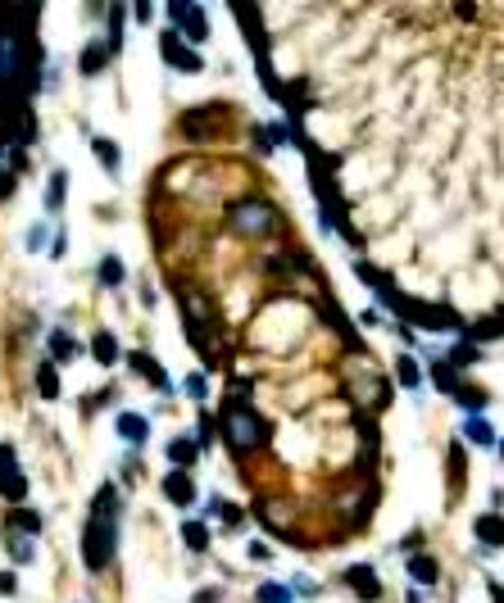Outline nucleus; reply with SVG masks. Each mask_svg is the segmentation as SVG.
Returning a JSON list of instances; mask_svg holds the SVG:
<instances>
[{"instance_id": "21", "label": "nucleus", "mask_w": 504, "mask_h": 603, "mask_svg": "<svg viewBox=\"0 0 504 603\" xmlns=\"http://www.w3.org/2000/svg\"><path fill=\"white\" fill-rule=\"evenodd\" d=\"M36 390H41V399H59V377H55V359H46L36 367Z\"/></svg>"}, {"instance_id": "15", "label": "nucleus", "mask_w": 504, "mask_h": 603, "mask_svg": "<svg viewBox=\"0 0 504 603\" xmlns=\"http://www.w3.org/2000/svg\"><path fill=\"white\" fill-rule=\"evenodd\" d=\"M91 359L101 363V367H109V363H118L123 359V350H118V340L109 336V331H101V336L91 340Z\"/></svg>"}, {"instance_id": "25", "label": "nucleus", "mask_w": 504, "mask_h": 603, "mask_svg": "<svg viewBox=\"0 0 504 603\" xmlns=\"http://www.w3.org/2000/svg\"><path fill=\"white\" fill-rule=\"evenodd\" d=\"M254 599H259V603H291L296 594H291V585H277V581H268V585H259V589H254Z\"/></svg>"}, {"instance_id": "2", "label": "nucleus", "mask_w": 504, "mask_h": 603, "mask_svg": "<svg viewBox=\"0 0 504 603\" xmlns=\"http://www.w3.org/2000/svg\"><path fill=\"white\" fill-rule=\"evenodd\" d=\"M223 436H227V445L237 453H250V449H259L268 440V426H264V417L250 413L245 404H227L223 409Z\"/></svg>"}, {"instance_id": "27", "label": "nucleus", "mask_w": 504, "mask_h": 603, "mask_svg": "<svg viewBox=\"0 0 504 603\" xmlns=\"http://www.w3.org/2000/svg\"><path fill=\"white\" fill-rule=\"evenodd\" d=\"M432 381H436L441 390H450V395H459V372H454L450 363H436L432 367Z\"/></svg>"}, {"instance_id": "23", "label": "nucleus", "mask_w": 504, "mask_h": 603, "mask_svg": "<svg viewBox=\"0 0 504 603\" xmlns=\"http://www.w3.org/2000/svg\"><path fill=\"white\" fill-rule=\"evenodd\" d=\"M9 522H14L23 535H32V540L41 535V513H36V508H14V513H9Z\"/></svg>"}, {"instance_id": "34", "label": "nucleus", "mask_w": 504, "mask_h": 603, "mask_svg": "<svg viewBox=\"0 0 504 603\" xmlns=\"http://www.w3.org/2000/svg\"><path fill=\"white\" fill-rule=\"evenodd\" d=\"M150 14H155V5H145V0H141L137 9H132V19H137V23H150Z\"/></svg>"}, {"instance_id": "6", "label": "nucleus", "mask_w": 504, "mask_h": 603, "mask_svg": "<svg viewBox=\"0 0 504 603\" xmlns=\"http://www.w3.org/2000/svg\"><path fill=\"white\" fill-rule=\"evenodd\" d=\"M128 367H132V372H141V377L159 390V395H173V381H168V372L150 359V354H141V350H137V354H128Z\"/></svg>"}, {"instance_id": "22", "label": "nucleus", "mask_w": 504, "mask_h": 603, "mask_svg": "<svg viewBox=\"0 0 504 603\" xmlns=\"http://www.w3.org/2000/svg\"><path fill=\"white\" fill-rule=\"evenodd\" d=\"M182 540H187V549H195V553H205L209 549V526L205 522H182Z\"/></svg>"}, {"instance_id": "26", "label": "nucleus", "mask_w": 504, "mask_h": 603, "mask_svg": "<svg viewBox=\"0 0 504 603\" xmlns=\"http://www.w3.org/2000/svg\"><path fill=\"white\" fill-rule=\"evenodd\" d=\"M46 241H51V223H32V227H28V236H23L28 254H41V250H46Z\"/></svg>"}, {"instance_id": "1", "label": "nucleus", "mask_w": 504, "mask_h": 603, "mask_svg": "<svg viewBox=\"0 0 504 603\" xmlns=\"http://www.w3.org/2000/svg\"><path fill=\"white\" fill-rule=\"evenodd\" d=\"M118 490L105 486L101 495L91 503V522H87V540H82V549H87V567H105L109 558H114V545H118Z\"/></svg>"}, {"instance_id": "8", "label": "nucleus", "mask_w": 504, "mask_h": 603, "mask_svg": "<svg viewBox=\"0 0 504 603\" xmlns=\"http://www.w3.org/2000/svg\"><path fill=\"white\" fill-rule=\"evenodd\" d=\"M114 431L128 440V445H145V440H150V417H141V413H118Z\"/></svg>"}, {"instance_id": "7", "label": "nucleus", "mask_w": 504, "mask_h": 603, "mask_svg": "<svg viewBox=\"0 0 504 603\" xmlns=\"http://www.w3.org/2000/svg\"><path fill=\"white\" fill-rule=\"evenodd\" d=\"M164 499H168V503H178V508H191V503H195V486H191V476L173 467V472L164 476Z\"/></svg>"}, {"instance_id": "18", "label": "nucleus", "mask_w": 504, "mask_h": 603, "mask_svg": "<svg viewBox=\"0 0 504 603\" xmlns=\"http://www.w3.org/2000/svg\"><path fill=\"white\" fill-rule=\"evenodd\" d=\"M105 64H109V46H105V41H91L78 68H82V78H96V73H101Z\"/></svg>"}, {"instance_id": "13", "label": "nucleus", "mask_w": 504, "mask_h": 603, "mask_svg": "<svg viewBox=\"0 0 504 603\" xmlns=\"http://www.w3.org/2000/svg\"><path fill=\"white\" fill-rule=\"evenodd\" d=\"M404 567H409V576H413L418 585H436V576H441L436 558H427V553H413V558L404 562Z\"/></svg>"}, {"instance_id": "32", "label": "nucleus", "mask_w": 504, "mask_h": 603, "mask_svg": "<svg viewBox=\"0 0 504 603\" xmlns=\"http://www.w3.org/2000/svg\"><path fill=\"white\" fill-rule=\"evenodd\" d=\"M0 594H5V599L19 594V576H14V572H0Z\"/></svg>"}, {"instance_id": "33", "label": "nucleus", "mask_w": 504, "mask_h": 603, "mask_svg": "<svg viewBox=\"0 0 504 603\" xmlns=\"http://www.w3.org/2000/svg\"><path fill=\"white\" fill-rule=\"evenodd\" d=\"M223 599V589L218 585H205V589H195V603H218Z\"/></svg>"}, {"instance_id": "11", "label": "nucleus", "mask_w": 504, "mask_h": 603, "mask_svg": "<svg viewBox=\"0 0 504 603\" xmlns=\"http://www.w3.org/2000/svg\"><path fill=\"white\" fill-rule=\"evenodd\" d=\"M195 458H200V440H191V436H173V440H168V463H173L178 472H187Z\"/></svg>"}, {"instance_id": "24", "label": "nucleus", "mask_w": 504, "mask_h": 603, "mask_svg": "<svg viewBox=\"0 0 504 603\" xmlns=\"http://www.w3.org/2000/svg\"><path fill=\"white\" fill-rule=\"evenodd\" d=\"M101 281H105L109 290L123 286V258H118V254H105V258H101Z\"/></svg>"}, {"instance_id": "16", "label": "nucleus", "mask_w": 504, "mask_h": 603, "mask_svg": "<svg viewBox=\"0 0 504 603\" xmlns=\"http://www.w3.org/2000/svg\"><path fill=\"white\" fill-rule=\"evenodd\" d=\"M64 191H68V172L55 168L51 182H46V209H51V214H59V209H64Z\"/></svg>"}, {"instance_id": "20", "label": "nucleus", "mask_w": 504, "mask_h": 603, "mask_svg": "<svg viewBox=\"0 0 504 603\" xmlns=\"http://www.w3.org/2000/svg\"><path fill=\"white\" fill-rule=\"evenodd\" d=\"M463 436L473 440V445H490V440H495V431H490V422L482 413H468L463 417Z\"/></svg>"}, {"instance_id": "10", "label": "nucleus", "mask_w": 504, "mask_h": 603, "mask_svg": "<svg viewBox=\"0 0 504 603\" xmlns=\"http://www.w3.org/2000/svg\"><path fill=\"white\" fill-rule=\"evenodd\" d=\"M473 535L482 540V549H500V545H504V517H500V513L477 517V522H473Z\"/></svg>"}, {"instance_id": "5", "label": "nucleus", "mask_w": 504, "mask_h": 603, "mask_svg": "<svg viewBox=\"0 0 504 603\" xmlns=\"http://www.w3.org/2000/svg\"><path fill=\"white\" fill-rule=\"evenodd\" d=\"M168 19H173V28H182L191 41H205V36H209V23H205L200 5H187V0L178 5V0H173V5H168Z\"/></svg>"}, {"instance_id": "14", "label": "nucleus", "mask_w": 504, "mask_h": 603, "mask_svg": "<svg viewBox=\"0 0 504 603\" xmlns=\"http://www.w3.org/2000/svg\"><path fill=\"white\" fill-rule=\"evenodd\" d=\"M5 549H9V558H14V567H28V562H36L32 535H5Z\"/></svg>"}, {"instance_id": "19", "label": "nucleus", "mask_w": 504, "mask_h": 603, "mask_svg": "<svg viewBox=\"0 0 504 603\" xmlns=\"http://www.w3.org/2000/svg\"><path fill=\"white\" fill-rule=\"evenodd\" d=\"M91 150H96V159H101V168L109 172V177H118V141L96 137V141H91Z\"/></svg>"}, {"instance_id": "28", "label": "nucleus", "mask_w": 504, "mask_h": 603, "mask_svg": "<svg viewBox=\"0 0 504 603\" xmlns=\"http://www.w3.org/2000/svg\"><path fill=\"white\" fill-rule=\"evenodd\" d=\"M396 377H400L404 390H418V381H423V377H418V363H413V359H400V363H396Z\"/></svg>"}, {"instance_id": "31", "label": "nucleus", "mask_w": 504, "mask_h": 603, "mask_svg": "<svg viewBox=\"0 0 504 603\" xmlns=\"http://www.w3.org/2000/svg\"><path fill=\"white\" fill-rule=\"evenodd\" d=\"M245 558L250 562H273V549H268L264 540H250V545H245Z\"/></svg>"}, {"instance_id": "29", "label": "nucleus", "mask_w": 504, "mask_h": 603, "mask_svg": "<svg viewBox=\"0 0 504 603\" xmlns=\"http://www.w3.org/2000/svg\"><path fill=\"white\" fill-rule=\"evenodd\" d=\"M450 359H454V363L463 367V363H477V359H482V350H477V345H468V340H463V345H454V350H450Z\"/></svg>"}, {"instance_id": "3", "label": "nucleus", "mask_w": 504, "mask_h": 603, "mask_svg": "<svg viewBox=\"0 0 504 603\" xmlns=\"http://www.w3.org/2000/svg\"><path fill=\"white\" fill-rule=\"evenodd\" d=\"M227 218H232V227H237L241 236H273L277 231V209L268 204L264 195H241Z\"/></svg>"}, {"instance_id": "17", "label": "nucleus", "mask_w": 504, "mask_h": 603, "mask_svg": "<svg viewBox=\"0 0 504 603\" xmlns=\"http://www.w3.org/2000/svg\"><path fill=\"white\" fill-rule=\"evenodd\" d=\"M0 495H5V499H23V495H28V476H23L19 467H0Z\"/></svg>"}, {"instance_id": "4", "label": "nucleus", "mask_w": 504, "mask_h": 603, "mask_svg": "<svg viewBox=\"0 0 504 603\" xmlns=\"http://www.w3.org/2000/svg\"><path fill=\"white\" fill-rule=\"evenodd\" d=\"M159 55H164V64H168V68H182V73H200V68H205V59H200V55H191V51H187V41H182V36H178L173 28L159 36Z\"/></svg>"}, {"instance_id": "9", "label": "nucleus", "mask_w": 504, "mask_h": 603, "mask_svg": "<svg viewBox=\"0 0 504 603\" xmlns=\"http://www.w3.org/2000/svg\"><path fill=\"white\" fill-rule=\"evenodd\" d=\"M346 581H350L354 589H364L359 599H368V603L382 599V585H377V576H373V567H368V562H350V567H346Z\"/></svg>"}, {"instance_id": "35", "label": "nucleus", "mask_w": 504, "mask_h": 603, "mask_svg": "<svg viewBox=\"0 0 504 603\" xmlns=\"http://www.w3.org/2000/svg\"><path fill=\"white\" fill-rule=\"evenodd\" d=\"M490 603H504V585L500 581H490Z\"/></svg>"}, {"instance_id": "12", "label": "nucleus", "mask_w": 504, "mask_h": 603, "mask_svg": "<svg viewBox=\"0 0 504 603\" xmlns=\"http://www.w3.org/2000/svg\"><path fill=\"white\" fill-rule=\"evenodd\" d=\"M46 340H51V359H55V363H73V359H78V354H82L78 336H73V331H64V327H55V331H51V336H46Z\"/></svg>"}, {"instance_id": "30", "label": "nucleus", "mask_w": 504, "mask_h": 603, "mask_svg": "<svg viewBox=\"0 0 504 603\" xmlns=\"http://www.w3.org/2000/svg\"><path fill=\"white\" fill-rule=\"evenodd\" d=\"M182 390H187L191 399H205V395H209V381H205V372H191V377H187V386H182Z\"/></svg>"}, {"instance_id": "36", "label": "nucleus", "mask_w": 504, "mask_h": 603, "mask_svg": "<svg viewBox=\"0 0 504 603\" xmlns=\"http://www.w3.org/2000/svg\"><path fill=\"white\" fill-rule=\"evenodd\" d=\"M404 603H423V594H418V589H409V594H404Z\"/></svg>"}]
</instances>
